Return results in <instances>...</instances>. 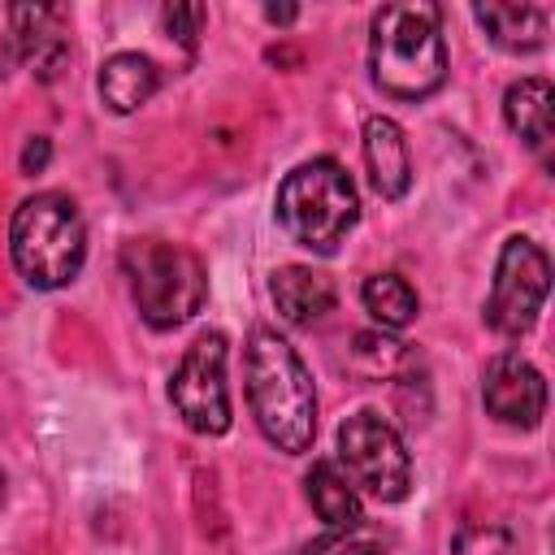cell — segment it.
<instances>
[{"instance_id": "9a60e30c", "label": "cell", "mask_w": 555, "mask_h": 555, "mask_svg": "<svg viewBox=\"0 0 555 555\" xmlns=\"http://www.w3.org/2000/svg\"><path fill=\"white\" fill-rule=\"evenodd\" d=\"M477 26L486 30V39L503 52H538L546 43V13L533 4H512V0H486L473 4Z\"/></svg>"}, {"instance_id": "5b68a950", "label": "cell", "mask_w": 555, "mask_h": 555, "mask_svg": "<svg viewBox=\"0 0 555 555\" xmlns=\"http://www.w3.org/2000/svg\"><path fill=\"white\" fill-rule=\"evenodd\" d=\"M121 273L139 317L152 330H178L208 299L204 260L169 238H130L121 247Z\"/></svg>"}, {"instance_id": "9c48e42d", "label": "cell", "mask_w": 555, "mask_h": 555, "mask_svg": "<svg viewBox=\"0 0 555 555\" xmlns=\"http://www.w3.org/2000/svg\"><path fill=\"white\" fill-rule=\"evenodd\" d=\"M481 403L499 425L538 429L546 412V377L520 351H499L481 373Z\"/></svg>"}, {"instance_id": "ac0fdd59", "label": "cell", "mask_w": 555, "mask_h": 555, "mask_svg": "<svg viewBox=\"0 0 555 555\" xmlns=\"http://www.w3.org/2000/svg\"><path fill=\"white\" fill-rule=\"evenodd\" d=\"M351 364L364 377H390L408 364V347L399 338H390L386 330H360V334H351Z\"/></svg>"}, {"instance_id": "7402d4cb", "label": "cell", "mask_w": 555, "mask_h": 555, "mask_svg": "<svg viewBox=\"0 0 555 555\" xmlns=\"http://www.w3.org/2000/svg\"><path fill=\"white\" fill-rule=\"evenodd\" d=\"M48 160H52V139H48V134H30V139L22 143V156H17L22 173H26V178H35V173H43V169H48Z\"/></svg>"}, {"instance_id": "5bb4252c", "label": "cell", "mask_w": 555, "mask_h": 555, "mask_svg": "<svg viewBox=\"0 0 555 555\" xmlns=\"http://www.w3.org/2000/svg\"><path fill=\"white\" fill-rule=\"evenodd\" d=\"M503 121L525 147L546 152L551 130H555V91H551V82L546 78H516L503 91Z\"/></svg>"}, {"instance_id": "603a6c76", "label": "cell", "mask_w": 555, "mask_h": 555, "mask_svg": "<svg viewBox=\"0 0 555 555\" xmlns=\"http://www.w3.org/2000/svg\"><path fill=\"white\" fill-rule=\"evenodd\" d=\"M299 17V4H264V22L273 26H291Z\"/></svg>"}, {"instance_id": "e0dca14e", "label": "cell", "mask_w": 555, "mask_h": 555, "mask_svg": "<svg viewBox=\"0 0 555 555\" xmlns=\"http://www.w3.org/2000/svg\"><path fill=\"white\" fill-rule=\"evenodd\" d=\"M360 304L377 321V330H403L416 317V308H421L416 304V291L399 273H373V278H364Z\"/></svg>"}, {"instance_id": "6da1fadb", "label": "cell", "mask_w": 555, "mask_h": 555, "mask_svg": "<svg viewBox=\"0 0 555 555\" xmlns=\"http://www.w3.org/2000/svg\"><path fill=\"white\" fill-rule=\"evenodd\" d=\"M247 408L260 434L282 455L312 451L317 438V390L299 351L269 325H256L247 338Z\"/></svg>"}, {"instance_id": "7c38bea8", "label": "cell", "mask_w": 555, "mask_h": 555, "mask_svg": "<svg viewBox=\"0 0 555 555\" xmlns=\"http://www.w3.org/2000/svg\"><path fill=\"white\" fill-rule=\"evenodd\" d=\"M269 295H273V308H278V317L286 325H312L325 312H334V304H338V291H334L330 273H321L312 264H282V269H273Z\"/></svg>"}, {"instance_id": "7a4b0ae2", "label": "cell", "mask_w": 555, "mask_h": 555, "mask_svg": "<svg viewBox=\"0 0 555 555\" xmlns=\"http://www.w3.org/2000/svg\"><path fill=\"white\" fill-rule=\"evenodd\" d=\"M369 74L390 100H425L447 82V43L438 4H382L369 22Z\"/></svg>"}, {"instance_id": "4fadbf2b", "label": "cell", "mask_w": 555, "mask_h": 555, "mask_svg": "<svg viewBox=\"0 0 555 555\" xmlns=\"http://www.w3.org/2000/svg\"><path fill=\"white\" fill-rule=\"evenodd\" d=\"M160 87V69L152 56L143 52H113L104 65H100V78H95V91L104 100L108 113H134L143 108Z\"/></svg>"}, {"instance_id": "52a82bcc", "label": "cell", "mask_w": 555, "mask_h": 555, "mask_svg": "<svg viewBox=\"0 0 555 555\" xmlns=\"http://www.w3.org/2000/svg\"><path fill=\"white\" fill-rule=\"evenodd\" d=\"M546 295H551V256L529 234H512L494 260L486 325L503 338H520L538 325Z\"/></svg>"}, {"instance_id": "8992f818", "label": "cell", "mask_w": 555, "mask_h": 555, "mask_svg": "<svg viewBox=\"0 0 555 555\" xmlns=\"http://www.w3.org/2000/svg\"><path fill=\"white\" fill-rule=\"evenodd\" d=\"M338 464L351 490L377 503H399L412 490V455L399 429L369 408L351 412L338 425Z\"/></svg>"}, {"instance_id": "277c9868", "label": "cell", "mask_w": 555, "mask_h": 555, "mask_svg": "<svg viewBox=\"0 0 555 555\" xmlns=\"http://www.w3.org/2000/svg\"><path fill=\"white\" fill-rule=\"evenodd\" d=\"M278 225L286 230V238L304 251L330 256L360 221V195L356 182L347 178V169L330 156H312L304 165H295L273 199Z\"/></svg>"}, {"instance_id": "30bf717a", "label": "cell", "mask_w": 555, "mask_h": 555, "mask_svg": "<svg viewBox=\"0 0 555 555\" xmlns=\"http://www.w3.org/2000/svg\"><path fill=\"white\" fill-rule=\"evenodd\" d=\"M9 26H13V52L22 56V65H30V74L39 82H56L61 69L69 65V35H65V22H61V9H52V4H13Z\"/></svg>"}, {"instance_id": "d6986e66", "label": "cell", "mask_w": 555, "mask_h": 555, "mask_svg": "<svg viewBox=\"0 0 555 555\" xmlns=\"http://www.w3.org/2000/svg\"><path fill=\"white\" fill-rule=\"evenodd\" d=\"M382 551H386V538L360 520L347 529H325L321 538L299 542L291 555H382Z\"/></svg>"}, {"instance_id": "8fae6325", "label": "cell", "mask_w": 555, "mask_h": 555, "mask_svg": "<svg viewBox=\"0 0 555 555\" xmlns=\"http://www.w3.org/2000/svg\"><path fill=\"white\" fill-rule=\"evenodd\" d=\"M360 147H364V169H369L373 191L382 199H403L412 186V156H408L403 126L395 117H382V113L364 117Z\"/></svg>"}, {"instance_id": "44dd1931", "label": "cell", "mask_w": 555, "mask_h": 555, "mask_svg": "<svg viewBox=\"0 0 555 555\" xmlns=\"http://www.w3.org/2000/svg\"><path fill=\"white\" fill-rule=\"evenodd\" d=\"M455 555H507V538L499 529H460Z\"/></svg>"}, {"instance_id": "2e32d148", "label": "cell", "mask_w": 555, "mask_h": 555, "mask_svg": "<svg viewBox=\"0 0 555 555\" xmlns=\"http://www.w3.org/2000/svg\"><path fill=\"white\" fill-rule=\"evenodd\" d=\"M304 494L312 503V512L330 525V529H347V525H360L364 520V507H360V494L351 490V481L343 477V468L334 460H312L308 477H304Z\"/></svg>"}, {"instance_id": "ba28073f", "label": "cell", "mask_w": 555, "mask_h": 555, "mask_svg": "<svg viewBox=\"0 0 555 555\" xmlns=\"http://www.w3.org/2000/svg\"><path fill=\"white\" fill-rule=\"evenodd\" d=\"M225 356L230 343L221 330H204L182 364L169 377V403L182 416L186 429L204 434V438H221L234 425V408H230V386H225Z\"/></svg>"}, {"instance_id": "3957f363", "label": "cell", "mask_w": 555, "mask_h": 555, "mask_svg": "<svg viewBox=\"0 0 555 555\" xmlns=\"http://www.w3.org/2000/svg\"><path fill=\"white\" fill-rule=\"evenodd\" d=\"M9 256L26 286L35 291L69 286L87 260V225L78 204L61 191L26 195L9 221Z\"/></svg>"}, {"instance_id": "ffe728a7", "label": "cell", "mask_w": 555, "mask_h": 555, "mask_svg": "<svg viewBox=\"0 0 555 555\" xmlns=\"http://www.w3.org/2000/svg\"><path fill=\"white\" fill-rule=\"evenodd\" d=\"M204 22H208V9H204V4H178V0H173V4L160 9V26H165V35H169L173 43H182L186 52H195Z\"/></svg>"}]
</instances>
